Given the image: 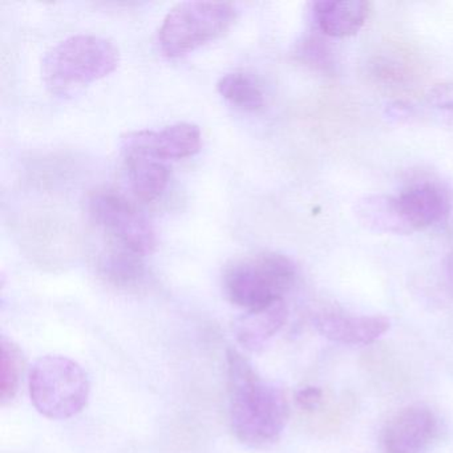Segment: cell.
<instances>
[{
	"label": "cell",
	"mask_w": 453,
	"mask_h": 453,
	"mask_svg": "<svg viewBox=\"0 0 453 453\" xmlns=\"http://www.w3.org/2000/svg\"><path fill=\"white\" fill-rule=\"evenodd\" d=\"M442 270H444L445 280H447L448 285L453 290V251L445 257L444 262H442Z\"/></svg>",
	"instance_id": "ffe728a7"
},
{
	"label": "cell",
	"mask_w": 453,
	"mask_h": 453,
	"mask_svg": "<svg viewBox=\"0 0 453 453\" xmlns=\"http://www.w3.org/2000/svg\"><path fill=\"white\" fill-rule=\"evenodd\" d=\"M296 266L288 257L261 253L235 259L224 273V291L230 302L246 310L280 301L293 288Z\"/></svg>",
	"instance_id": "277c9868"
},
{
	"label": "cell",
	"mask_w": 453,
	"mask_h": 453,
	"mask_svg": "<svg viewBox=\"0 0 453 453\" xmlns=\"http://www.w3.org/2000/svg\"><path fill=\"white\" fill-rule=\"evenodd\" d=\"M226 363L230 424L235 437L253 448L277 441L290 415L285 392L265 381L237 349H227Z\"/></svg>",
	"instance_id": "6da1fadb"
},
{
	"label": "cell",
	"mask_w": 453,
	"mask_h": 453,
	"mask_svg": "<svg viewBox=\"0 0 453 453\" xmlns=\"http://www.w3.org/2000/svg\"><path fill=\"white\" fill-rule=\"evenodd\" d=\"M318 333L336 343L370 344L391 327L388 318L381 315H351L336 310H323L314 317Z\"/></svg>",
	"instance_id": "9c48e42d"
},
{
	"label": "cell",
	"mask_w": 453,
	"mask_h": 453,
	"mask_svg": "<svg viewBox=\"0 0 453 453\" xmlns=\"http://www.w3.org/2000/svg\"><path fill=\"white\" fill-rule=\"evenodd\" d=\"M87 209L92 221L110 237L112 245L142 257L152 253L156 246L152 222L128 198L115 190H96L89 196Z\"/></svg>",
	"instance_id": "8992f818"
},
{
	"label": "cell",
	"mask_w": 453,
	"mask_h": 453,
	"mask_svg": "<svg viewBox=\"0 0 453 453\" xmlns=\"http://www.w3.org/2000/svg\"><path fill=\"white\" fill-rule=\"evenodd\" d=\"M296 402L301 410L312 412L322 405L323 391L314 386L303 387L296 392Z\"/></svg>",
	"instance_id": "d6986e66"
},
{
	"label": "cell",
	"mask_w": 453,
	"mask_h": 453,
	"mask_svg": "<svg viewBox=\"0 0 453 453\" xmlns=\"http://www.w3.org/2000/svg\"><path fill=\"white\" fill-rule=\"evenodd\" d=\"M119 60L120 54L112 41L79 34L59 42L44 55L42 78L51 94L70 96L112 73Z\"/></svg>",
	"instance_id": "7a4b0ae2"
},
{
	"label": "cell",
	"mask_w": 453,
	"mask_h": 453,
	"mask_svg": "<svg viewBox=\"0 0 453 453\" xmlns=\"http://www.w3.org/2000/svg\"><path fill=\"white\" fill-rule=\"evenodd\" d=\"M426 102L436 110L453 115V83H440L429 88Z\"/></svg>",
	"instance_id": "ac0fdd59"
},
{
	"label": "cell",
	"mask_w": 453,
	"mask_h": 453,
	"mask_svg": "<svg viewBox=\"0 0 453 453\" xmlns=\"http://www.w3.org/2000/svg\"><path fill=\"white\" fill-rule=\"evenodd\" d=\"M237 18L227 2H182L169 10L158 30L161 51L179 58L224 35Z\"/></svg>",
	"instance_id": "5b68a950"
},
{
	"label": "cell",
	"mask_w": 453,
	"mask_h": 453,
	"mask_svg": "<svg viewBox=\"0 0 453 453\" xmlns=\"http://www.w3.org/2000/svg\"><path fill=\"white\" fill-rule=\"evenodd\" d=\"M439 421L426 405L413 404L395 413L383 429L384 453H426L436 440Z\"/></svg>",
	"instance_id": "ba28073f"
},
{
	"label": "cell",
	"mask_w": 453,
	"mask_h": 453,
	"mask_svg": "<svg viewBox=\"0 0 453 453\" xmlns=\"http://www.w3.org/2000/svg\"><path fill=\"white\" fill-rule=\"evenodd\" d=\"M23 354L19 347L7 338H2V383L0 397L2 403L12 402L20 386L23 375Z\"/></svg>",
	"instance_id": "e0dca14e"
},
{
	"label": "cell",
	"mask_w": 453,
	"mask_h": 453,
	"mask_svg": "<svg viewBox=\"0 0 453 453\" xmlns=\"http://www.w3.org/2000/svg\"><path fill=\"white\" fill-rule=\"evenodd\" d=\"M217 91L225 100L242 111L261 110L265 104V95L256 78L243 71L225 73L219 83Z\"/></svg>",
	"instance_id": "2e32d148"
},
{
	"label": "cell",
	"mask_w": 453,
	"mask_h": 453,
	"mask_svg": "<svg viewBox=\"0 0 453 453\" xmlns=\"http://www.w3.org/2000/svg\"><path fill=\"white\" fill-rule=\"evenodd\" d=\"M354 214L360 226L381 234H412V227L404 219L397 197L384 195L365 196L354 205Z\"/></svg>",
	"instance_id": "4fadbf2b"
},
{
	"label": "cell",
	"mask_w": 453,
	"mask_h": 453,
	"mask_svg": "<svg viewBox=\"0 0 453 453\" xmlns=\"http://www.w3.org/2000/svg\"><path fill=\"white\" fill-rule=\"evenodd\" d=\"M200 128L192 123H176L161 129L129 132L120 140L126 156H147L157 160L190 157L201 150Z\"/></svg>",
	"instance_id": "52a82bcc"
},
{
	"label": "cell",
	"mask_w": 453,
	"mask_h": 453,
	"mask_svg": "<svg viewBox=\"0 0 453 453\" xmlns=\"http://www.w3.org/2000/svg\"><path fill=\"white\" fill-rule=\"evenodd\" d=\"M31 402L41 415L67 420L86 408L91 392L88 375L79 363L63 355H46L31 365Z\"/></svg>",
	"instance_id": "3957f363"
},
{
	"label": "cell",
	"mask_w": 453,
	"mask_h": 453,
	"mask_svg": "<svg viewBox=\"0 0 453 453\" xmlns=\"http://www.w3.org/2000/svg\"><path fill=\"white\" fill-rule=\"evenodd\" d=\"M397 201L413 232L436 226L449 216V195L441 185L434 181H418L408 185L397 196Z\"/></svg>",
	"instance_id": "30bf717a"
},
{
	"label": "cell",
	"mask_w": 453,
	"mask_h": 453,
	"mask_svg": "<svg viewBox=\"0 0 453 453\" xmlns=\"http://www.w3.org/2000/svg\"><path fill=\"white\" fill-rule=\"evenodd\" d=\"M288 314L285 299L259 309L248 310L234 323L238 343L249 351H259L285 326Z\"/></svg>",
	"instance_id": "7c38bea8"
},
{
	"label": "cell",
	"mask_w": 453,
	"mask_h": 453,
	"mask_svg": "<svg viewBox=\"0 0 453 453\" xmlns=\"http://www.w3.org/2000/svg\"><path fill=\"white\" fill-rule=\"evenodd\" d=\"M127 176L134 197L144 203L157 200L168 187L169 168L165 161L147 156H126Z\"/></svg>",
	"instance_id": "9a60e30c"
},
{
	"label": "cell",
	"mask_w": 453,
	"mask_h": 453,
	"mask_svg": "<svg viewBox=\"0 0 453 453\" xmlns=\"http://www.w3.org/2000/svg\"><path fill=\"white\" fill-rule=\"evenodd\" d=\"M315 23L325 35L349 38L359 33L370 14L365 0H322L312 9Z\"/></svg>",
	"instance_id": "8fae6325"
},
{
	"label": "cell",
	"mask_w": 453,
	"mask_h": 453,
	"mask_svg": "<svg viewBox=\"0 0 453 453\" xmlns=\"http://www.w3.org/2000/svg\"><path fill=\"white\" fill-rule=\"evenodd\" d=\"M144 257L112 245L104 251L99 258V273L103 280L110 285L124 290L139 288L147 278Z\"/></svg>",
	"instance_id": "5bb4252c"
}]
</instances>
